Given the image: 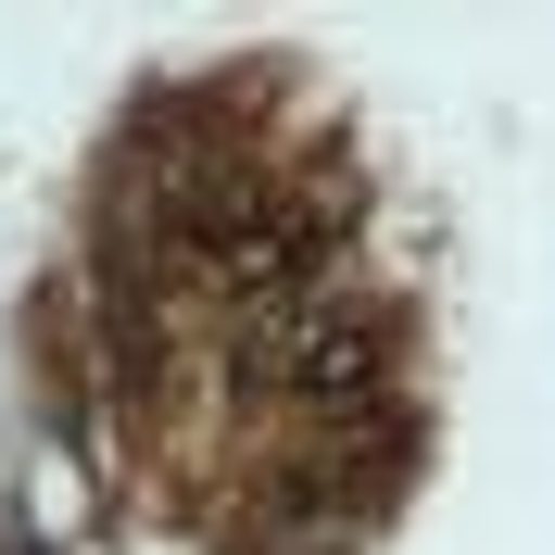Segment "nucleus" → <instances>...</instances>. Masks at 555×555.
Wrapping results in <instances>:
<instances>
[{
	"instance_id": "obj_1",
	"label": "nucleus",
	"mask_w": 555,
	"mask_h": 555,
	"mask_svg": "<svg viewBox=\"0 0 555 555\" xmlns=\"http://www.w3.org/2000/svg\"><path fill=\"white\" fill-rule=\"evenodd\" d=\"M0 555H38V543H13V530H0Z\"/></svg>"
}]
</instances>
